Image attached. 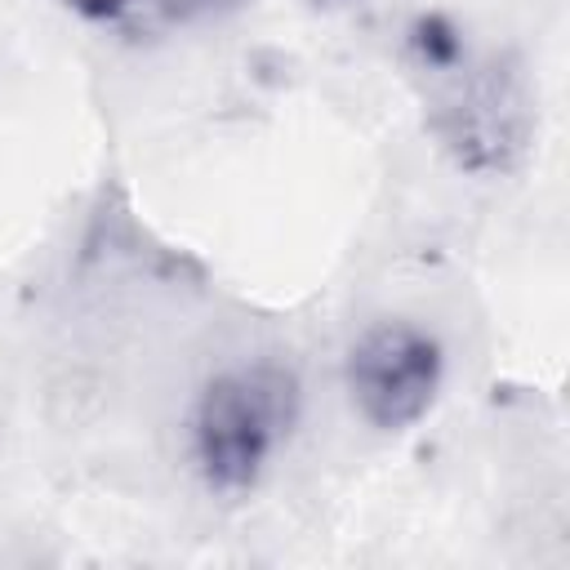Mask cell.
<instances>
[{
  "mask_svg": "<svg viewBox=\"0 0 570 570\" xmlns=\"http://www.w3.org/2000/svg\"><path fill=\"white\" fill-rule=\"evenodd\" d=\"M298 419V379L285 365L254 361L214 374L191 405V463L218 494L258 485Z\"/></svg>",
  "mask_w": 570,
  "mask_h": 570,
  "instance_id": "cell-1",
  "label": "cell"
},
{
  "mask_svg": "<svg viewBox=\"0 0 570 570\" xmlns=\"http://www.w3.org/2000/svg\"><path fill=\"white\" fill-rule=\"evenodd\" d=\"M534 129L525 76L508 58L463 62L432 102V134L459 169L503 174L521 160Z\"/></svg>",
  "mask_w": 570,
  "mask_h": 570,
  "instance_id": "cell-2",
  "label": "cell"
},
{
  "mask_svg": "<svg viewBox=\"0 0 570 570\" xmlns=\"http://www.w3.org/2000/svg\"><path fill=\"white\" fill-rule=\"evenodd\" d=\"M441 374H445L441 343L410 321L370 325L347 347V365H343L352 410L379 432L414 428L432 410L441 392Z\"/></svg>",
  "mask_w": 570,
  "mask_h": 570,
  "instance_id": "cell-3",
  "label": "cell"
},
{
  "mask_svg": "<svg viewBox=\"0 0 570 570\" xmlns=\"http://www.w3.org/2000/svg\"><path fill=\"white\" fill-rule=\"evenodd\" d=\"M58 4L71 9V13H80V18H89V22H116L129 9H138L142 0H58Z\"/></svg>",
  "mask_w": 570,
  "mask_h": 570,
  "instance_id": "cell-4",
  "label": "cell"
},
{
  "mask_svg": "<svg viewBox=\"0 0 570 570\" xmlns=\"http://www.w3.org/2000/svg\"><path fill=\"white\" fill-rule=\"evenodd\" d=\"M174 18H209V13H227L245 0H165Z\"/></svg>",
  "mask_w": 570,
  "mask_h": 570,
  "instance_id": "cell-5",
  "label": "cell"
},
{
  "mask_svg": "<svg viewBox=\"0 0 570 570\" xmlns=\"http://www.w3.org/2000/svg\"><path fill=\"white\" fill-rule=\"evenodd\" d=\"M307 4H338V0H307Z\"/></svg>",
  "mask_w": 570,
  "mask_h": 570,
  "instance_id": "cell-6",
  "label": "cell"
}]
</instances>
